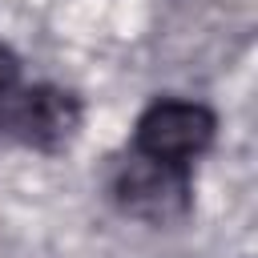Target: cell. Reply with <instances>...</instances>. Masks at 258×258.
<instances>
[{
	"label": "cell",
	"instance_id": "cell-1",
	"mask_svg": "<svg viewBox=\"0 0 258 258\" xmlns=\"http://www.w3.org/2000/svg\"><path fill=\"white\" fill-rule=\"evenodd\" d=\"M214 113L198 101H153L133 129V145L141 157L185 169L194 157H202L214 141Z\"/></svg>",
	"mask_w": 258,
	"mask_h": 258
},
{
	"label": "cell",
	"instance_id": "cell-2",
	"mask_svg": "<svg viewBox=\"0 0 258 258\" xmlns=\"http://www.w3.org/2000/svg\"><path fill=\"white\" fill-rule=\"evenodd\" d=\"M117 202L137 214V218H149V222H165L173 214L185 210V169L177 165H161V161H149L137 153V161H129L121 173H117V185H113Z\"/></svg>",
	"mask_w": 258,
	"mask_h": 258
},
{
	"label": "cell",
	"instance_id": "cell-3",
	"mask_svg": "<svg viewBox=\"0 0 258 258\" xmlns=\"http://www.w3.org/2000/svg\"><path fill=\"white\" fill-rule=\"evenodd\" d=\"M4 125H8V133H16V137L28 141V145L56 149V145H64V141L77 133V125H81V105H77L73 93L52 89V85H40V89L20 93V101L4 113Z\"/></svg>",
	"mask_w": 258,
	"mask_h": 258
},
{
	"label": "cell",
	"instance_id": "cell-4",
	"mask_svg": "<svg viewBox=\"0 0 258 258\" xmlns=\"http://www.w3.org/2000/svg\"><path fill=\"white\" fill-rule=\"evenodd\" d=\"M16 77H20V60L8 44H0V97H8L16 89Z\"/></svg>",
	"mask_w": 258,
	"mask_h": 258
}]
</instances>
